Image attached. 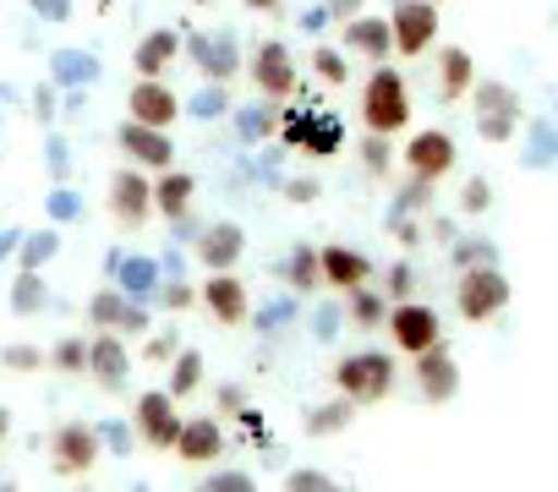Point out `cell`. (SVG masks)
<instances>
[{
  "mask_svg": "<svg viewBox=\"0 0 558 492\" xmlns=\"http://www.w3.org/2000/svg\"><path fill=\"white\" fill-rule=\"evenodd\" d=\"M362 121H367L373 137H395V132L411 126V99H405L400 72L378 66V72L367 77V88H362Z\"/></svg>",
  "mask_w": 558,
  "mask_h": 492,
  "instance_id": "6da1fadb",
  "label": "cell"
},
{
  "mask_svg": "<svg viewBox=\"0 0 558 492\" xmlns=\"http://www.w3.org/2000/svg\"><path fill=\"white\" fill-rule=\"evenodd\" d=\"M335 389H340L351 405H378V399H389V389H395V361H389L384 350H356V356H345V361L335 367Z\"/></svg>",
  "mask_w": 558,
  "mask_h": 492,
  "instance_id": "7a4b0ae2",
  "label": "cell"
},
{
  "mask_svg": "<svg viewBox=\"0 0 558 492\" xmlns=\"http://www.w3.org/2000/svg\"><path fill=\"white\" fill-rule=\"evenodd\" d=\"M509 280L493 269V263H476V269H465L460 274V285H454V307H460V318L465 323H493L504 307H509Z\"/></svg>",
  "mask_w": 558,
  "mask_h": 492,
  "instance_id": "3957f363",
  "label": "cell"
},
{
  "mask_svg": "<svg viewBox=\"0 0 558 492\" xmlns=\"http://www.w3.org/2000/svg\"><path fill=\"white\" fill-rule=\"evenodd\" d=\"M279 137L291 148H307L313 159H329V153H340L345 126L335 115H313V110H279Z\"/></svg>",
  "mask_w": 558,
  "mask_h": 492,
  "instance_id": "277c9868",
  "label": "cell"
},
{
  "mask_svg": "<svg viewBox=\"0 0 558 492\" xmlns=\"http://www.w3.org/2000/svg\"><path fill=\"white\" fill-rule=\"evenodd\" d=\"M99 454H105V443H99L94 421H61L50 432V465L61 476H88L99 465Z\"/></svg>",
  "mask_w": 558,
  "mask_h": 492,
  "instance_id": "5b68a950",
  "label": "cell"
},
{
  "mask_svg": "<svg viewBox=\"0 0 558 492\" xmlns=\"http://www.w3.org/2000/svg\"><path fill=\"white\" fill-rule=\"evenodd\" d=\"M88 323L99 329V334H148V307L143 302H132V296H121L116 285H105V291H94L88 296Z\"/></svg>",
  "mask_w": 558,
  "mask_h": 492,
  "instance_id": "8992f818",
  "label": "cell"
},
{
  "mask_svg": "<svg viewBox=\"0 0 558 492\" xmlns=\"http://www.w3.org/2000/svg\"><path fill=\"white\" fill-rule=\"evenodd\" d=\"M132 432L148 443V448H175V438H181V410H175V399L165 394V389H148V394H137V410H132Z\"/></svg>",
  "mask_w": 558,
  "mask_h": 492,
  "instance_id": "52a82bcc",
  "label": "cell"
},
{
  "mask_svg": "<svg viewBox=\"0 0 558 492\" xmlns=\"http://www.w3.org/2000/svg\"><path fill=\"white\" fill-rule=\"evenodd\" d=\"M181 50L197 61L203 83H214V88H225V83L241 72V56H235V34H230V28H219L214 39H208V34H181Z\"/></svg>",
  "mask_w": 558,
  "mask_h": 492,
  "instance_id": "ba28073f",
  "label": "cell"
},
{
  "mask_svg": "<svg viewBox=\"0 0 558 492\" xmlns=\"http://www.w3.org/2000/svg\"><path fill=\"white\" fill-rule=\"evenodd\" d=\"M384 323H389L395 350H405V356H422V350L438 345V312L427 302H395Z\"/></svg>",
  "mask_w": 558,
  "mask_h": 492,
  "instance_id": "9c48e42d",
  "label": "cell"
},
{
  "mask_svg": "<svg viewBox=\"0 0 558 492\" xmlns=\"http://www.w3.org/2000/svg\"><path fill=\"white\" fill-rule=\"evenodd\" d=\"M252 88H257V94H268L274 104L296 99V56H291L286 45H279V39L257 45V56H252Z\"/></svg>",
  "mask_w": 558,
  "mask_h": 492,
  "instance_id": "30bf717a",
  "label": "cell"
},
{
  "mask_svg": "<svg viewBox=\"0 0 558 492\" xmlns=\"http://www.w3.org/2000/svg\"><path fill=\"white\" fill-rule=\"evenodd\" d=\"M389 39L400 56H427V45L438 39V7L433 0H400L389 17Z\"/></svg>",
  "mask_w": 558,
  "mask_h": 492,
  "instance_id": "8fae6325",
  "label": "cell"
},
{
  "mask_svg": "<svg viewBox=\"0 0 558 492\" xmlns=\"http://www.w3.org/2000/svg\"><path fill=\"white\" fill-rule=\"evenodd\" d=\"M181 115V99L165 77H137L132 94H126V121L137 126H154V132H170V121Z\"/></svg>",
  "mask_w": 558,
  "mask_h": 492,
  "instance_id": "7c38bea8",
  "label": "cell"
},
{
  "mask_svg": "<svg viewBox=\"0 0 558 492\" xmlns=\"http://www.w3.org/2000/svg\"><path fill=\"white\" fill-rule=\"evenodd\" d=\"M116 143H121V153L132 159V170H154V175L175 170V143H170V132H154V126L126 121V126L116 132Z\"/></svg>",
  "mask_w": 558,
  "mask_h": 492,
  "instance_id": "4fadbf2b",
  "label": "cell"
},
{
  "mask_svg": "<svg viewBox=\"0 0 558 492\" xmlns=\"http://www.w3.org/2000/svg\"><path fill=\"white\" fill-rule=\"evenodd\" d=\"M514 126H520V99L504 83H482L476 88V132L487 143H509Z\"/></svg>",
  "mask_w": 558,
  "mask_h": 492,
  "instance_id": "5bb4252c",
  "label": "cell"
},
{
  "mask_svg": "<svg viewBox=\"0 0 558 492\" xmlns=\"http://www.w3.org/2000/svg\"><path fill=\"white\" fill-rule=\"evenodd\" d=\"M110 213L126 224V230H137V224H148V213H154V181L143 175V170H116V181H110Z\"/></svg>",
  "mask_w": 558,
  "mask_h": 492,
  "instance_id": "9a60e30c",
  "label": "cell"
},
{
  "mask_svg": "<svg viewBox=\"0 0 558 492\" xmlns=\"http://www.w3.org/2000/svg\"><path fill=\"white\" fill-rule=\"evenodd\" d=\"M88 378L105 389V394H121L126 378H132V350L121 334H94L88 340Z\"/></svg>",
  "mask_w": 558,
  "mask_h": 492,
  "instance_id": "2e32d148",
  "label": "cell"
},
{
  "mask_svg": "<svg viewBox=\"0 0 558 492\" xmlns=\"http://www.w3.org/2000/svg\"><path fill=\"white\" fill-rule=\"evenodd\" d=\"M405 164H411V175H416L422 186L444 181V175L454 170V143H449V132H416L411 148H405Z\"/></svg>",
  "mask_w": 558,
  "mask_h": 492,
  "instance_id": "e0dca14e",
  "label": "cell"
},
{
  "mask_svg": "<svg viewBox=\"0 0 558 492\" xmlns=\"http://www.w3.org/2000/svg\"><path fill=\"white\" fill-rule=\"evenodd\" d=\"M241 253H246V235H241V224H208V230H197V263L208 269V274H230L235 263H241Z\"/></svg>",
  "mask_w": 558,
  "mask_h": 492,
  "instance_id": "ac0fdd59",
  "label": "cell"
},
{
  "mask_svg": "<svg viewBox=\"0 0 558 492\" xmlns=\"http://www.w3.org/2000/svg\"><path fill=\"white\" fill-rule=\"evenodd\" d=\"M197 302L208 307L214 323H246V312H252V296H246V285L235 274H208L203 291H197Z\"/></svg>",
  "mask_w": 558,
  "mask_h": 492,
  "instance_id": "d6986e66",
  "label": "cell"
},
{
  "mask_svg": "<svg viewBox=\"0 0 558 492\" xmlns=\"http://www.w3.org/2000/svg\"><path fill=\"white\" fill-rule=\"evenodd\" d=\"M367 274H373V263L356 253V246H318V280L324 285H335V291H362L367 285Z\"/></svg>",
  "mask_w": 558,
  "mask_h": 492,
  "instance_id": "ffe728a7",
  "label": "cell"
},
{
  "mask_svg": "<svg viewBox=\"0 0 558 492\" xmlns=\"http://www.w3.org/2000/svg\"><path fill=\"white\" fill-rule=\"evenodd\" d=\"M416 389L427 394V405H449V399H454L460 367H454V356H449L444 345H433V350L416 356Z\"/></svg>",
  "mask_w": 558,
  "mask_h": 492,
  "instance_id": "44dd1931",
  "label": "cell"
},
{
  "mask_svg": "<svg viewBox=\"0 0 558 492\" xmlns=\"http://www.w3.org/2000/svg\"><path fill=\"white\" fill-rule=\"evenodd\" d=\"M175 454H181L186 465H208V459H219V454H225V432H219V421H214V416H181Z\"/></svg>",
  "mask_w": 558,
  "mask_h": 492,
  "instance_id": "7402d4cb",
  "label": "cell"
},
{
  "mask_svg": "<svg viewBox=\"0 0 558 492\" xmlns=\"http://www.w3.org/2000/svg\"><path fill=\"white\" fill-rule=\"evenodd\" d=\"M110 285L121 291V296H132V302H154V291H159V258H137V253H121V263L110 269Z\"/></svg>",
  "mask_w": 558,
  "mask_h": 492,
  "instance_id": "603a6c76",
  "label": "cell"
},
{
  "mask_svg": "<svg viewBox=\"0 0 558 492\" xmlns=\"http://www.w3.org/2000/svg\"><path fill=\"white\" fill-rule=\"evenodd\" d=\"M175 56H181V34L175 28H148L137 39V50H132V66H137V77H165Z\"/></svg>",
  "mask_w": 558,
  "mask_h": 492,
  "instance_id": "cb8c5ba5",
  "label": "cell"
},
{
  "mask_svg": "<svg viewBox=\"0 0 558 492\" xmlns=\"http://www.w3.org/2000/svg\"><path fill=\"white\" fill-rule=\"evenodd\" d=\"M340 39H345L351 56H367V61H378V66H384V56H395V39H389V23H384V17H351Z\"/></svg>",
  "mask_w": 558,
  "mask_h": 492,
  "instance_id": "d4e9b609",
  "label": "cell"
},
{
  "mask_svg": "<svg viewBox=\"0 0 558 492\" xmlns=\"http://www.w3.org/2000/svg\"><path fill=\"white\" fill-rule=\"evenodd\" d=\"M50 83L66 88V94H83L88 83H99V56H88V50H56L50 56Z\"/></svg>",
  "mask_w": 558,
  "mask_h": 492,
  "instance_id": "484cf974",
  "label": "cell"
},
{
  "mask_svg": "<svg viewBox=\"0 0 558 492\" xmlns=\"http://www.w3.org/2000/svg\"><path fill=\"white\" fill-rule=\"evenodd\" d=\"M192 197H197V181L186 170H165L154 181V213H165V219H186L192 213Z\"/></svg>",
  "mask_w": 558,
  "mask_h": 492,
  "instance_id": "4316f807",
  "label": "cell"
},
{
  "mask_svg": "<svg viewBox=\"0 0 558 492\" xmlns=\"http://www.w3.org/2000/svg\"><path fill=\"white\" fill-rule=\"evenodd\" d=\"M438 83H444V99H449V104H454V99H465V94L476 88L471 56H465V50H444V56H438Z\"/></svg>",
  "mask_w": 558,
  "mask_h": 492,
  "instance_id": "83f0119b",
  "label": "cell"
},
{
  "mask_svg": "<svg viewBox=\"0 0 558 492\" xmlns=\"http://www.w3.org/2000/svg\"><path fill=\"white\" fill-rule=\"evenodd\" d=\"M61 253V235L56 230H23V246H17V269L23 274H45V263Z\"/></svg>",
  "mask_w": 558,
  "mask_h": 492,
  "instance_id": "f1b7e54d",
  "label": "cell"
},
{
  "mask_svg": "<svg viewBox=\"0 0 558 492\" xmlns=\"http://www.w3.org/2000/svg\"><path fill=\"white\" fill-rule=\"evenodd\" d=\"M45 307H50L45 274H23V269H17V280H12V312H17V318H34V312H45Z\"/></svg>",
  "mask_w": 558,
  "mask_h": 492,
  "instance_id": "f546056e",
  "label": "cell"
},
{
  "mask_svg": "<svg viewBox=\"0 0 558 492\" xmlns=\"http://www.w3.org/2000/svg\"><path fill=\"white\" fill-rule=\"evenodd\" d=\"M203 389V356L197 350H181L175 361H170V383H165V394L170 399H192Z\"/></svg>",
  "mask_w": 558,
  "mask_h": 492,
  "instance_id": "4dcf8cb0",
  "label": "cell"
},
{
  "mask_svg": "<svg viewBox=\"0 0 558 492\" xmlns=\"http://www.w3.org/2000/svg\"><path fill=\"white\" fill-rule=\"evenodd\" d=\"M45 367H56V372H66V378H83V372H88V340H77V334L56 340V345L45 350Z\"/></svg>",
  "mask_w": 558,
  "mask_h": 492,
  "instance_id": "1f68e13d",
  "label": "cell"
},
{
  "mask_svg": "<svg viewBox=\"0 0 558 492\" xmlns=\"http://www.w3.org/2000/svg\"><path fill=\"white\" fill-rule=\"evenodd\" d=\"M279 280H286L291 291H313V285H324V280H318V246H296V253L286 258V269H279Z\"/></svg>",
  "mask_w": 558,
  "mask_h": 492,
  "instance_id": "d6a6232c",
  "label": "cell"
},
{
  "mask_svg": "<svg viewBox=\"0 0 558 492\" xmlns=\"http://www.w3.org/2000/svg\"><path fill=\"white\" fill-rule=\"evenodd\" d=\"M384 318H389V307H384V296H378V291H367V285H362V291H351V323H356V329H378Z\"/></svg>",
  "mask_w": 558,
  "mask_h": 492,
  "instance_id": "836d02e7",
  "label": "cell"
},
{
  "mask_svg": "<svg viewBox=\"0 0 558 492\" xmlns=\"http://www.w3.org/2000/svg\"><path fill=\"white\" fill-rule=\"evenodd\" d=\"M45 213H50V224H77V219H83V197H77V186H56V192L45 197Z\"/></svg>",
  "mask_w": 558,
  "mask_h": 492,
  "instance_id": "e575fe53",
  "label": "cell"
},
{
  "mask_svg": "<svg viewBox=\"0 0 558 492\" xmlns=\"http://www.w3.org/2000/svg\"><path fill=\"white\" fill-rule=\"evenodd\" d=\"M192 492H257V481L246 470H214L208 481H197Z\"/></svg>",
  "mask_w": 558,
  "mask_h": 492,
  "instance_id": "d590c367",
  "label": "cell"
},
{
  "mask_svg": "<svg viewBox=\"0 0 558 492\" xmlns=\"http://www.w3.org/2000/svg\"><path fill=\"white\" fill-rule=\"evenodd\" d=\"M45 164H50V181H56V186H72V148H66L61 137L45 143Z\"/></svg>",
  "mask_w": 558,
  "mask_h": 492,
  "instance_id": "8d00e7d4",
  "label": "cell"
},
{
  "mask_svg": "<svg viewBox=\"0 0 558 492\" xmlns=\"http://www.w3.org/2000/svg\"><path fill=\"white\" fill-rule=\"evenodd\" d=\"M286 492H345L335 476H324V470H291L286 476Z\"/></svg>",
  "mask_w": 558,
  "mask_h": 492,
  "instance_id": "74e56055",
  "label": "cell"
},
{
  "mask_svg": "<svg viewBox=\"0 0 558 492\" xmlns=\"http://www.w3.org/2000/svg\"><path fill=\"white\" fill-rule=\"evenodd\" d=\"M154 302H165L170 312H186V307L197 302V291H192L186 280H159V291H154Z\"/></svg>",
  "mask_w": 558,
  "mask_h": 492,
  "instance_id": "f35d334b",
  "label": "cell"
},
{
  "mask_svg": "<svg viewBox=\"0 0 558 492\" xmlns=\"http://www.w3.org/2000/svg\"><path fill=\"white\" fill-rule=\"evenodd\" d=\"M143 356H148L154 367H170V361L181 356V334H175V329H165V334H154V340L143 345Z\"/></svg>",
  "mask_w": 558,
  "mask_h": 492,
  "instance_id": "ab89813d",
  "label": "cell"
},
{
  "mask_svg": "<svg viewBox=\"0 0 558 492\" xmlns=\"http://www.w3.org/2000/svg\"><path fill=\"white\" fill-rule=\"evenodd\" d=\"M0 361H7L12 372H39L45 367V350L39 345H7V350H0Z\"/></svg>",
  "mask_w": 558,
  "mask_h": 492,
  "instance_id": "60d3db41",
  "label": "cell"
},
{
  "mask_svg": "<svg viewBox=\"0 0 558 492\" xmlns=\"http://www.w3.org/2000/svg\"><path fill=\"white\" fill-rule=\"evenodd\" d=\"M186 110H192L197 121H219V115H225V88H214V83H203V94H197V99H192Z\"/></svg>",
  "mask_w": 558,
  "mask_h": 492,
  "instance_id": "b9f144b4",
  "label": "cell"
},
{
  "mask_svg": "<svg viewBox=\"0 0 558 492\" xmlns=\"http://www.w3.org/2000/svg\"><path fill=\"white\" fill-rule=\"evenodd\" d=\"M351 410H356V405H324V410H313L307 427H313L318 438H324V432H340V427H351Z\"/></svg>",
  "mask_w": 558,
  "mask_h": 492,
  "instance_id": "7bdbcfd3",
  "label": "cell"
},
{
  "mask_svg": "<svg viewBox=\"0 0 558 492\" xmlns=\"http://www.w3.org/2000/svg\"><path fill=\"white\" fill-rule=\"evenodd\" d=\"M94 432H99L105 454H132V427H121V421H94Z\"/></svg>",
  "mask_w": 558,
  "mask_h": 492,
  "instance_id": "ee69618b",
  "label": "cell"
},
{
  "mask_svg": "<svg viewBox=\"0 0 558 492\" xmlns=\"http://www.w3.org/2000/svg\"><path fill=\"white\" fill-rule=\"evenodd\" d=\"M313 66H318V77H324L329 88H340V83H345V72H351L340 50H318V56H313Z\"/></svg>",
  "mask_w": 558,
  "mask_h": 492,
  "instance_id": "f6af8a7d",
  "label": "cell"
},
{
  "mask_svg": "<svg viewBox=\"0 0 558 492\" xmlns=\"http://www.w3.org/2000/svg\"><path fill=\"white\" fill-rule=\"evenodd\" d=\"M28 12H39L45 23H66L72 17V0H28Z\"/></svg>",
  "mask_w": 558,
  "mask_h": 492,
  "instance_id": "bcb514c9",
  "label": "cell"
},
{
  "mask_svg": "<svg viewBox=\"0 0 558 492\" xmlns=\"http://www.w3.org/2000/svg\"><path fill=\"white\" fill-rule=\"evenodd\" d=\"M362 159H367V170L378 175V170H389V148H384V137H367L362 143Z\"/></svg>",
  "mask_w": 558,
  "mask_h": 492,
  "instance_id": "7dc6e473",
  "label": "cell"
},
{
  "mask_svg": "<svg viewBox=\"0 0 558 492\" xmlns=\"http://www.w3.org/2000/svg\"><path fill=\"white\" fill-rule=\"evenodd\" d=\"M389 296H395V302H411V269H405V263L389 269Z\"/></svg>",
  "mask_w": 558,
  "mask_h": 492,
  "instance_id": "c3c4849f",
  "label": "cell"
},
{
  "mask_svg": "<svg viewBox=\"0 0 558 492\" xmlns=\"http://www.w3.org/2000/svg\"><path fill=\"white\" fill-rule=\"evenodd\" d=\"M34 115H39V121H56V83H45V88L34 94Z\"/></svg>",
  "mask_w": 558,
  "mask_h": 492,
  "instance_id": "681fc988",
  "label": "cell"
},
{
  "mask_svg": "<svg viewBox=\"0 0 558 492\" xmlns=\"http://www.w3.org/2000/svg\"><path fill=\"white\" fill-rule=\"evenodd\" d=\"M460 202H465V213H482V208H487V181H471V186L460 192Z\"/></svg>",
  "mask_w": 558,
  "mask_h": 492,
  "instance_id": "f907efd6",
  "label": "cell"
},
{
  "mask_svg": "<svg viewBox=\"0 0 558 492\" xmlns=\"http://www.w3.org/2000/svg\"><path fill=\"white\" fill-rule=\"evenodd\" d=\"M17 246H23V230H17V224H12V230H0V263L17 258Z\"/></svg>",
  "mask_w": 558,
  "mask_h": 492,
  "instance_id": "816d5d0a",
  "label": "cell"
},
{
  "mask_svg": "<svg viewBox=\"0 0 558 492\" xmlns=\"http://www.w3.org/2000/svg\"><path fill=\"white\" fill-rule=\"evenodd\" d=\"M286 197H291V202H313V197H318V181H291Z\"/></svg>",
  "mask_w": 558,
  "mask_h": 492,
  "instance_id": "f5cc1de1",
  "label": "cell"
},
{
  "mask_svg": "<svg viewBox=\"0 0 558 492\" xmlns=\"http://www.w3.org/2000/svg\"><path fill=\"white\" fill-rule=\"evenodd\" d=\"M329 12H335V17H345V23H351V17H356V12H362V0H329Z\"/></svg>",
  "mask_w": 558,
  "mask_h": 492,
  "instance_id": "db71d44e",
  "label": "cell"
},
{
  "mask_svg": "<svg viewBox=\"0 0 558 492\" xmlns=\"http://www.w3.org/2000/svg\"><path fill=\"white\" fill-rule=\"evenodd\" d=\"M219 405H225V410H241V389L225 383V389H219Z\"/></svg>",
  "mask_w": 558,
  "mask_h": 492,
  "instance_id": "11a10c76",
  "label": "cell"
},
{
  "mask_svg": "<svg viewBox=\"0 0 558 492\" xmlns=\"http://www.w3.org/2000/svg\"><path fill=\"white\" fill-rule=\"evenodd\" d=\"M7 432H12V410L0 405V443H7Z\"/></svg>",
  "mask_w": 558,
  "mask_h": 492,
  "instance_id": "9f6ffc18",
  "label": "cell"
},
{
  "mask_svg": "<svg viewBox=\"0 0 558 492\" xmlns=\"http://www.w3.org/2000/svg\"><path fill=\"white\" fill-rule=\"evenodd\" d=\"M252 12H279V0H246Z\"/></svg>",
  "mask_w": 558,
  "mask_h": 492,
  "instance_id": "6f0895ef",
  "label": "cell"
},
{
  "mask_svg": "<svg viewBox=\"0 0 558 492\" xmlns=\"http://www.w3.org/2000/svg\"><path fill=\"white\" fill-rule=\"evenodd\" d=\"M7 99H12V88H7V83H0V104H7Z\"/></svg>",
  "mask_w": 558,
  "mask_h": 492,
  "instance_id": "680465c9",
  "label": "cell"
},
{
  "mask_svg": "<svg viewBox=\"0 0 558 492\" xmlns=\"http://www.w3.org/2000/svg\"><path fill=\"white\" fill-rule=\"evenodd\" d=\"M192 7H208V0H192Z\"/></svg>",
  "mask_w": 558,
  "mask_h": 492,
  "instance_id": "91938a15",
  "label": "cell"
},
{
  "mask_svg": "<svg viewBox=\"0 0 558 492\" xmlns=\"http://www.w3.org/2000/svg\"><path fill=\"white\" fill-rule=\"evenodd\" d=\"M137 492H148V487H137Z\"/></svg>",
  "mask_w": 558,
  "mask_h": 492,
  "instance_id": "94428289",
  "label": "cell"
},
{
  "mask_svg": "<svg viewBox=\"0 0 558 492\" xmlns=\"http://www.w3.org/2000/svg\"><path fill=\"white\" fill-rule=\"evenodd\" d=\"M433 7H438V0H433Z\"/></svg>",
  "mask_w": 558,
  "mask_h": 492,
  "instance_id": "6125c7cd",
  "label": "cell"
}]
</instances>
